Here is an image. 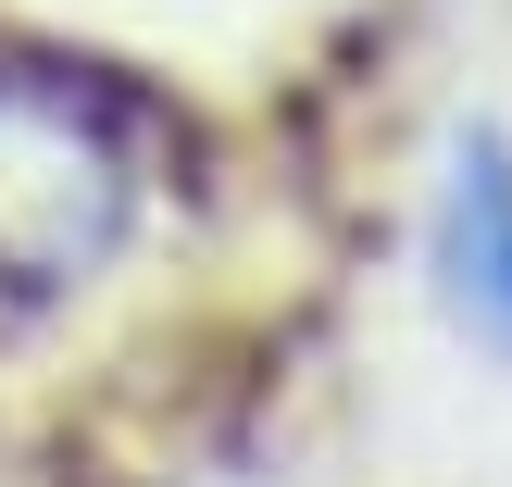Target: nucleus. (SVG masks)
<instances>
[{
    "label": "nucleus",
    "instance_id": "1",
    "mask_svg": "<svg viewBox=\"0 0 512 487\" xmlns=\"http://www.w3.org/2000/svg\"><path fill=\"white\" fill-rule=\"evenodd\" d=\"M450 275H463V313L512 338V163L500 150H463V175H450Z\"/></svg>",
    "mask_w": 512,
    "mask_h": 487
}]
</instances>
